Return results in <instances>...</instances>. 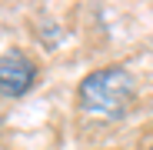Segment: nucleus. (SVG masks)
Masks as SVG:
<instances>
[{
    "mask_svg": "<svg viewBox=\"0 0 153 150\" xmlns=\"http://www.w3.org/2000/svg\"><path fill=\"white\" fill-rule=\"evenodd\" d=\"M80 104L87 113L117 120L133 104V80L123 67H100L80 84Z\"/></svg>",
    "mask_w": 153,
    "mask_h": 150,
    "instance_id": "obj_1",
    "label": "nucleus"
},
{
    "mask_svg": "<svg viewBox=\"0 0 153 150\" xmlns=\"http://www.w3.org/2000/svg\"><path fill=\"white\" fill-rule=\"evenodd\" d=\"M37 80V67L30 63L27 54L20 50H7L0 57V93L4 97H23Z\"/></svg>",
    "mask_w": 153,
    "mask_h": 150,
    "instance_id": "obj_2",
    "label": "nucleus"
},
{
    "mask_svg": "<svg viewBox=\"0 0 153 150\" xmlns=\"http://www.w3.org/2000/svg\"><path fill=\"white\" fill-rule=\"evenodd\" d=\"M150 150H153V147H150Z\"/></svg>",
    "mask_w": 153,
    "mask_h": 150,
    "instance_id": "obj_3",
    "label": "nucleus"
}]
</instances>
